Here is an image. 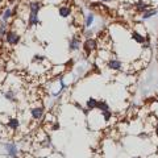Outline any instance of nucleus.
<instances>
[{
  "label": "nucleus",
  "mask_w": 158,
  "mask_h": 158,
  "mask_svg": "<svg viewBox=\"0 0 158 158\" xmlns=\"http://www.w3.org/2000/svg\"><path fill=\"white\" fill-rule=\"evenodd\" d=\"M13 15H15V11H13V9H11V8H6V9H4V11H3V13H2V17H0V19H2L3 21L8 23L9 20H11V19L13 17Z\"/></svg>",
  "instance_id": "dca6fc26"
},
{
  "label": "nucleus",
  "mask_w": 158,
  "mask_h": 158,
  "mask_svg": "<svg viewBox=\"0 0 158 158\" xmlns=\"http://www.w3.org/2000/svg\"><path fill=\"white\" fill-rule=\"evenodd\" d=\"M40 19H38V15L37 13H29L28 15V28H33V27H37L40 25Z\"/></svg>",
  "instance_id": "f8f14e48"
},
{
  "label": "nucleus",
  "mask_w": 158,
  "mask_h": 158,
  "mask_svg": "<svg viewBox=\"0 0 158 158\" xmlns=\"http://www.w3.org/2000/svg\"><path fill=\"white\" fill-rule=\"evenodd\" d=\"M7 32H8V23L3 21V20L0 19V40H4Z\"/></svg>",
  "instance_id": "f3484780"
},
{
  "label": "nucleus",
  "mask_w": 158,
  "mask_h": 158,
  "mask_svg": "<svg viewBox=\"0 0 158 158\" xmlns=\"http://www.w3.org/2000/svg\"><path fill=\"white\" fill-rule=\"evenodd\" d=\"M7 128L8 129H11V131H13V132H16L20 128V120L17 117H11L7 121Z\"/></svg>",
  "instance_id": "4468645a"
},
{
  "label": "nucleus",
  "mask_w": 158,
  "mask_h": 158,
  "mask_svg": "<svg viewBox=\"0 0 158 158\" xmlns=\"http://www.w3.org/2000/svg\"><path fill=\"white\" fill-rule=\"evenodd\" d=\"M99 2H100V3H111V2H113V0H99Z\"/></svg>",
  "instance_id": "a878e982"
},
{
  "label": "nucleus",
  "mask_w": 158,
  "mask_h": 158,
  "mask_svg": "<svg viewBox=\"0 0 158 158\" xmlns=\"http://www.w3.org/2000/svg\"><path fill=\"white\" fill-rule=\"evenodd\" d=\"M3 148H4V152H6V154L9 158H19L20 150H19V148L16 146V144H13V142H7V144L3 145Z\"/></svg>",
  "instance_id": "7ed1b4c3"
},
{
  "label": "nucleus",
  "mask_w": 158,
  "mask_h": 158,
  "mask_svg": "<svg viewBox=\"0 0 158 158\" xmlns=\"http://www.w3.org/2000/svg\"><path fill=\"white\" fill-rule=\"evenodd\" d=\"M45 57L44 56H40V54H36V56L33 57V62H36V63H41V62H45Z\"/></svg>",
  "instance_id": "412c9836"
},
{
  "label": "nucleus",
  "mask_w": 158,
  "mask_h": 158,
  "mask_svg": "<svg viewBox=\"0 0 158 158\" xmlns=\"http://www.w3.org/2000/svg\"><path fill=\"white\" fill-rule=\"evenodd\" d=\"M3 2H4V0H0V4H2V3H3Z\"/></svg>",
  "instance_id": "c85d7f7f"
},
{
  "label": "nucleus",
  "mask_w": 158,
  "mask_h": 158,
  "mask_svg": "<svg viewBox=\"0 0 158 158\" xmlns=\"http://www.w3.org/2000/svg\"><path fill=\"white\" fill-rule=\"evenodd\" d=\"M20 41H21V36L16 31H8L6 37H4V42L9 46H16L20 44Z\"/></svg>",
  "instance_id": "f257e3e1"
},
{
  "label": "nucleus",
  "mask_w": 158,
  "mask_h": 158,
  "mask_svg": "<svg viewBox=\"0 0 158 158\" xmlns=\"http://www.w3.org/2000/svg\"><path fill=\"white\" fill-rule=\"evenodd\" d=\"M157 15H158V9H156V8H149V9H146L145 12L141 13V20H142V21H144V20H149V19H152V17L157 16Z\"/></svg>",
  "instance_id": "ddd939ff"
},
{
  "label": "nucleus",
  "mask_w": 158,
  "mask_h": 158,
  "mask_svg": "<svg viewBox=\"0 0 158 158\" xmlns=\"http://www.w3.org/2000/svg\"><path fill=\"white\" fill-rule=\"evenodd\" d=\"M98 110L100 112H104V111H110L111 108H110V104L102 99V100H98Z\"/></svg>",
  "instance_id": "6ab92c4d"
},
{
  "label": "nucleus",
  "mask_w": 158,
  "mask_h": 158,
  "mask_svg": "<svg viewBox=\"0 0 158 158\" xmlns=\"http://www.w3.org/2000/svg\"><path fill=\"white\" fill-rule=\"evenodd\" d=\"M82 49L85 50L86 56H87V57H90L91 54L98 49V41H96V40L94 38V37H91V38H86V40H85V42H83V45H82Z\"/></svg>",
  "instance_id": "f03ea898"
},
{
  "label": "nucleus",
  "mask_w": 158,
  "mask_h": 158,
  "mask_svg": "<svg viewBox=\"0 0 158 158\" xmlns=\"http://www.w3.org/2000/svg\"><path fill=\"white\" fill-rule=\"evenodd\" d=\"M149 135H148L146 132H142V133H138V138H148Z\"/></svg>",
  "instance_id": "5701e85b"
},
{
  "label": "nucleus",
  "mask_w": 158,
  "mask_h": 158,
  "mask_svg": "<svg viewBox=\"0 0 158 158\" xmlns=\"http://www.w3.org/2000/svg\"><path fill=\"white\" fill-rule=\"evenodd\" d=\"M28 8H29V13H40L42 8V3L40 0H32V2L28 3Z\"/></svg>",
  "instance_id": "6e6552de"
},
{
  "label": "nucleus",
  "mask_w": 158,
  "mask_h": 158,
  "mask_svg": "<svg viewBox=\"0 0 158 158\" xmlns=\"http://www.w3.org/2000/svg\"><path fill=\"white\" fill-rule=\"evenodd\" d=\"M154 135L158 137V123H157V124L154 125Z\"/></svg>",
  "instance_id": "393cba45"
},
{
  "label": "nucleus",
  "mask_w": 158,
  "mask_h": 158,
  "mask_svg": "<svg viewBox=\"0 0 158 158\" xmlns=\"http://www.w3.org/2000/svg\"><path fill=\"white\" fill-rule=\"evenodd\" d=\"M53 131H57L59 129V124H58V121H54V124H53V128H52Z\"/></svg>",
  "instance_id": "b1692460"
},
{
  "label": "nucleus",
  "mask_w": 158,
  "mask_h": 158,
  "mask_svg": "<svg viewBox=\"0 0 158 158\" xmlns=\"http://www.w3.org/2000/svg\"><path fill=\"white\" fill-rule=\"evenodd\" d=\"M45 116V110H44V107H33L31 108V117L33 120H41V118Z\"/></svg>",
  "instance_id": "0eeeda50"
},
{
  "label": "nucleus",
  "mask_w": 158,
  "mask_h": 158,
  "mask_svg": "<svg viewBox=\"0 0 158 158\" xmlns=\"http://www.w3.org/2000/svg\"><path fill=\"white\" fill-rule=\"evenodd\" d=\"M75 107L79 108V110H82V106H81V104H78V103H75Z\"/></svg>",
  "instance_id": "bb28decb"
},
{
  "label": "nucleus",
  "mask_w": 158,
  "mask_h": 158,
  "mask_svg": "<svg viewBox=\"0 0 158 158\" xmlns=\"http://www.w3.org/2000/svg\"><path fill=\"white\" fill-rule=\"evenodd\" d=\"M3 96L6 100L8 102H15L16 100V92H15L13 90H7V91H4L3 92Z\"/></svg>",
  "instance_id": "a211bd4d"
},
{
  "label": "nucleus",
  "mask_w": 158,
  "mask_h": 158,
  "mask_svg": "<svg viewBox=\"0 0 158 158\" xmlns=\"http://www.w3.org/2000/svg\"><path fill=\"white\" fill-rule=\"evenodd\" d=\"M86 108L90 112L98 110V99H95V98H88L87 100H86Z\"/></svg>",
  "instance_id": "2eb2a0df"
},
{
  "label": "nucleus",
  "mask_w": 158,
  "mask_h": 158,
  "mask_svg": "<svg viewBox=\"0 0 158 158\" xmlns=\"http://www.w3.org/2000/svg\"><path fill=\"white\" fill-rule=\"evenodd\" d=\"M82 41H81V37L78 36H74L69 40V52H79L82 49Z\"/></svg>",
  "instance_id": "39448f33"
},
{
  "label": "nucleus",
  "mask_w": 158,
  "mask_h": 158,
  "mask_svg": "<svg viewBox=\"0 0 158 158\" xmlns=\"http://www.w3.org/2000/svg\"><path fill=\"white\" fill-rule=\"evenodd\" d=\"M94 23H95V13L88 12L85 16V21H83V28L85 29H91Z\"/></svg>",
  "instance_id": "1a4fd4ad"
},
{
  "label": "nucleus",
  "mask_w": 158,
  "mask_h": 158,
  "mask_svg": "<svg viewBox=\"0 0 158 158\" xmlns=\"http://www.w3.org/2000/svg\"><path fill=\"white\" fill-rule=\"evenodd\" d=\"M107 69H110L112 71H121L124 70V63L117 58H110L107 61Z\"/></svg>",
  "instance_id": "20e7f679"
},
{
  "label": "nucleus",
  "mask_w": 158,
  "mask_h": 158,
  "mask_svg": "<svg viewBox=\"0 0 158 158\" xmlns=\"http://www.w3.org/2000/svg\"><path fill=\"white\" fill-rule=\"evenodd\" d=\"M100 115H102V117H103V121H104V123H110L111 118H112V116H113V113H112V111L110 110V111L100 112Z\"/></svg>",
  "instance_id": "aec40b11"
},
{
  "label": "nucleus",
  "mask_w": 158,
  "mask_h": 158,
  "mask_svg": "<svg viewBox=\"0 0 158 158\" xmlns=\"http://www.w3.org/2000/svg\"><path fill=\"white\" fill-rule=\"evenodd\" d=\"M132 158H142L141 156H135V157H132Z\"/></svg>",
  "instance_id": "cd10ccee"
},
{
  "label": "nucleus",
  "mask_w": 158,
  "mask_h": 158,
  "mask_svg": "<svg viewBox=\"0 0 158 158\" xmlns=\"http://www.w3.org/2000/svg\"><path fill=\"white\" fill-rule=\"evenodd\" d=\"M71 7L70 6H66V4H63V6H61L58 8V15H59V17H62V19H69L71 16Z\"/></svg>",
  "instance_id": "9d476101"
},
{
  "label": "nucleus",
  "mask_w": 158,
  "mask_h": 158,
  "mask_svg": "<svg viewBox=\"0 0 158 158\" xmlns=\"http://www.w3.org/2000/svg\"><path fill=\"white\" fill-rule=\"evenodd\" d=\"M83 36L86 38H91L94 36V31L92 29H85V32H83Z\"/></svg>",
  "instance_id": "4be33fe9"
},
{
  "label": "nucleus",
  "mask_w": 158,
  "mask_h": 158,
  "mask_svg": "<svg viewBox=\"0 0 158 158\" xmlns=\"http://www.w3.org/2000/svg\"><path fill=\"white\" fill-rule=\"evenodd\" d=\"M133 6H135L136 11H137L138 13H142V12H145L146 9H149V8H150V4H149V3H146L145 0H137V2L133 4Z\"/></svg>",
  "instance_id": "9b49d317"
},
{
  "label": "nucleus",
  "mask_w": 158,
  "mask_h": 158,
  "mask_svg": "<svg viewBox=\"0 0 158 158\" xmlns=\"http://www.w3.org/2000/svg\"><path fill=\"white\" fill-rule=\"evenodd\" d=\"M131 38L135 42H137L138 45H144V44L148 41V36H146V34H142L138 31H132L131 32Z\"/></svg>",
  "instance_id": "423d86ee"
}]
</instances>
